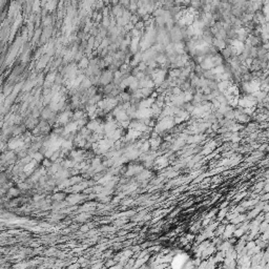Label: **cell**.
Wrapping results in <instances>:
<instances>
[{
    "label": "cell",
    "instance_id": "cell-1",
    "mask_svg": "<svg viewBox=\"0 0 269 269\" xmlns=\"http://www.w3.org/2000/svg\"><path fill=\"white\" fill-rule=\"evenodd\" d=\"M234 231V228H233V226H228L226 228V231H225V237H230V234L232 233V232Z\"/></svg>",
    "mask_w": 269,
    "mask_h": 269
},
{
    "label": "cell",
    "instance_id": "cell-2",
    "mask_svg": "<svg viewBox=\"0 0 269 269\" xmlns=\"http://www.w3.org/2000/svg\"><path fill=\"white\" fill-rule=\"evenodd\" d=\"M233 233H234V236H236V237H241L242 234L244 233V230L241 228V229H238V230H236V231L233 232Z\"/></svg>",
    "mask_w": 269,
    "mask_h": 269
},
{
    "label": "cell",
    "instance_id": "cell-3",
    "mask_svg": "<svg viewBox=\"0 0 269 269\" xmlns=\"http://www.w3.org/2000/svg\"><path fill=\"white\" fill-rule=\"evenodd\" d=\"M243 220H245V217H244V216H240V217H238V218H237V220H236V219L233 220V223L238 224L239 222H242V221H243Z\"/></svg>",
    "mask_w": 269,
    "mask_h": 269
}]
</instances>
